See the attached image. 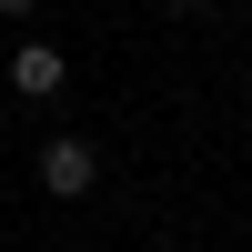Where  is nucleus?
Instances as JSON below:
<instances>
[{
	"instance_id": "7ed1b4c3",
	"label": "nucleus",
	"mask_w": 252,
	"mask_h": 252,
	"mask_svg": "<svg viewBox=\"0 0 252 252\" xmlns=\"http://www.w3.org/2000/svg\"><path fill=\"white\" fill-rule=\"evenodd\" d=\"M31 10H40V0H0V20H31Z\"/></svg>"
},
{
	"instance_id": "f257e3e1",
	"label": "nucleus",
	"mask_w": 252,
	"mask_h": 252,
	"mask_svg": "<svg viewBox=\"0 0 252 252\" xmlns=\"http://www.w3.org/2000/svg\"><path fill=\"white\" fill-rule=\"evenodd\" d=\"M91 182H101V152H91L81 131H61V141H40V192H51V202H81Z\"/></svg>"
},
{
	"instance_id": "20e7f679",
	"label": "nucleus",
	"mask_w": 252,
	"mask_h": 252,
	"mask_svg": "<svg viewBox=\"0 0 252 252\" xmlns=\"http://www.w3.org/2000/svg\"><path fill=\"white\" fill-rule=\"evenodd\" d=\"M172 10H202V0H172Z\"/></svg>"
},
{
	"instance_id": "f03ea898",
	"label": "nucleus",
	"mask_w": 252,
	"mask_h": 252,
	"mask_svg": "<svg viewBox=\"0 0 252 252\" xmlns=\"http://www.w3.org/2000/svg\"><path fill=\"white\" fill-rule=\"evenodd\" d=\"M61 81H71V51H61V40H20L10 51V91L20 101H51Z\"/></svg>"
}]
</instances>
